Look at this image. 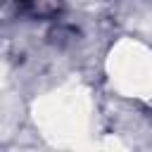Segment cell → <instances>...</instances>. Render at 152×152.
<instances>
[{
  "mask_svg": "<svg viewBox=\"0 0 152 152\" xmlns=\"http://www.w3.org/2000/svg\"><path fill=\"white\" fill-rule=\"evenodd\" d=\"M17 2L24 12H31V14H38V17L55 14L57 7H59V0H17Z\"/></svg>",
  "mask_w": 152,
  "mask_h": 152,
  "instance_id": "1",
  "label": "cell"
}]
</instances>
